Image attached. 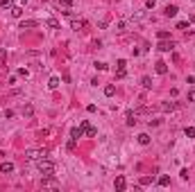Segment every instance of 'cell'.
I'll return each instance as SVG.
<instances>
[{
	"label": "cell",
	"mask_w": 195,
	"mask_h": 192,
	"mask_svg": "<svg viewBox=\"0 0 195 192\" xmlns=\"http://www.w3.org/2000/svg\"><path fill=\"white\" fill-rule=\"evenodd\" d=\"M39 172L41 174H55V163L52 161H46V158H41V161H39Z\"/></svg>",
	"instance_id": "6da1fadb"
},
{
	"label": "cell",
	"mask_w": 195,
	"mask_h": 192,
	"mask_svg": "<svg viewBox=\"0 0 195 192\" xmlns=\"http://www.w3.org/2000/svg\"><path fill=\"white\" fill-rule=\"evenodd\" d=\"M25 158L27 161H41V158H46V149H27Z\"/></svg>",
	"instance_id": "7a4b0ae2"
},
{
	"label": "cell",
	"mask_w": 195,
	"mask_h": 192,
	"mask_svg": "<svg viewBox=\"0 0 195 192\" xmlns=\"http://www.w3.org/2000/svg\"><path fill=\"white\" fill-rule=\"evenodd\" d=\"M159 50L161 52H170V50H175V41L172 39H166V41H161V43H159Z\"/></svg>",
	"instance_id": "3957f363"
},
{
	"label": "cell",
	"mask_w": 195,
	"mask_h": 192,
	"mask_svg": "<svg viewBox=\"0 0 195 192\" xmlns=\"http://www.w3.org/2000/svg\"><path fill=\"white\" fill-rule=\"evenodd\" d=\"M0 172H2V174H11V172H14V163H11V161L0 163Z\"/></svg>",
	"instance_id": "277c9868"
},
{
	"label": "cell",
	"mask_w": 195,
	"mask_h": 192,
	"mask_svg": "<svg viewBox=\"0 0 195 192\" xmlns=\"http://www.w3.org/2000/svg\"><path fill=\"white\" fill-rule=\"evenodd\" d=\"M113 185H116V190H118V192H123V190H125V185H127L125 176H116V183H113Z\"/></svg>",
	"instance_id": "5b68a950"
},
{
	"label": "cell",
	"mask_w": 195,
	"mask_h": 192,
	"mask_svg": "<svg viewBox=\"0 0 195 192\" xmlns=\"http://www.w3.org/2000/svg\"><path fill=\"white\" fill-rule=\"evenodd\" d=\"M177 11H179V9H177V5H168L164 9V14L168 16V18H172V16H177Z\"/></svg>",
	"instance_id": "8992f818"
},
{
	"label": "cell",
	"mask_w": 195,
	"mask_h": 192,
	"mask_svg": "<svg viewBox=\"0 0 195 192\" xmlns=\"http://www.w3.org/2000/svg\"><path fill=\"white\" fill-rule=\"evenodd\" d=\"M125 122H127V127H134V124H136V113H134V111H127Z\"/></svg>",
	"instance_id": "52a82bcc"
},
{
	"label": "cell",
	"mask_w": 195,
	"mask_h": 192,
	"mask_svg": "<svg viewBox=\"0 0 195 192\" xmlns=\"http://www.w3.org/2000/svg\"><path fill=\"white\" fill-rule=\"evenodd\" d=\"M82 127H73L70 129V138H75V140H80V138H82Z\"/></svg>",
	"instance_id": "ba28073f"
},
{
	"label": "cell",
	"mask_w": 195,
	"mask_h": 192,
	"mask_svg": "<svg viewBox=\"0 0 195 192\" xmlns=\"http://www.w3.org/2000/svg\"><path fill=\"white\" fill-rule=\"evenodd\" d=\"M177 106L179 104H175V102H164V104H161V111H175Z\"/></svg>",
	"instance_id": "9c48e42d"
},
{
	"label": "cell",
	"mask_w": 195,
	"mask_h": 192,
	"mask_svg": "<svg viewBox=\"0 0 195 192\" xmlns=\"http://www.w3.org/2000/svg\"><path fill=\"white\" fill-rule=\"evenodd\" d=\"M36 25H39L36 20H23V23H21V30H32V27H36Z\"/></svg>",
	"instance_id": "30bf717a"
},
{
	"label": "cell",
	"mask_w": 195,
	"mask_h": 192,
	"mask_svg": "<svg viewBox=\"0 0 195 192\" xmlns=\"http://www.w3.org/2000/svg\"><path fill=\"white\" fill-rule=\"evenodd\" d=\"M157 72H159V75H166V72H168V63H166V61H159V63H157Z\"/></svg>",
	"instance_id": "8fae6325"
},
{
	"label": "cell",
	"mask_w": 195,
	"mask_h": 192,
	"mask_svg": "<svg viewBox=\"0 0 195 192\" xmlns=\"http://www.w3.org/2000/svg\"><path fill=\"white\" fill-rule=\"evenodd\" d=\"M48 88H50V91L59 88V77H50V81H48Z\"/></svg>",
	"instance_id": "7c38bea8"
},
{
	"label": "cell",
	"mask_w": 195,
	"mask_h": 192,
	"mask_svg": "<svg viewBox=\"0 0 195 192\" xmlns=\"http://www.w3.org/2000/svg\"><path fill=\"white\" fill-rule=\"evenodd\" d=\"M46 25L50 27V30H59V20H57V18H48Z\"/></svg>",
	"instance_id": "4fadbf2b"
},
{
	"label": "cell",
	"mask_w": 195,
	"mask_h": 192,
	"mask_svg": "<svg viewBox=\"0 0 195 192\" xmlns=\"http://www.w3.org/2000/svg\"><path fill=\"white\" fill-rule=\"evenodd\" d=\"M11 16H14V18H21V16H23V7H11Z\"/></svg>",
	"instance_id": "5bb4252c"
},
{
	"label": "cell",
	"mask_w": 195,
	"mask_h": 192,
	"mask_svg": "<svg viewBox=\"0 0 195 192\" xmlns=\"http://www.w3.org/2000/svg\"><path fill=\"white\" fill-rule=\"evenodd\" d=\"M113 93H116V86H113V84L104 86V95H107V97H113Z\"/></svg>",
	"instance_id": "9a60e30c"
},
{
	"label": "cell",
	"mask_w": 195,
	"mask_h": 192,
	"mask_svg": "<svg viewBox=\"0 0 195 192\" xmlns=\"http://www.w3.org/2000/svg\"><path fill=\"white\" fill-rule=\"evenodd\" d=\"M84 133H86L88 138H93V136H98V129H95V127H86V129H84Z\"/></svg>",
	"instance_id": "2e32d148"
},
{
	"label": "cell",
	"mask_w": 195,
	"mask_h": 192,
	"mask_svg": "<svg viewBox=\"0 0 195 192\" xmlns=\"http://www.w3.org/2000/svg\"><path fill=\"white\" fill-rule=\"evenodd\" d=\"M57 5H59V9H70V5H73V0H59V2H57Z\"/></svg>",
	"instance_id": "e0dca14e"
},
{
	"label": "cell",
	"mask_w": 195,
	"mask_h": 192,
	"mask_svg": "<svg viewBox=\"0 0 195 192\" xmlns=\"http://www.w3.org/2000/svg\"><path fill=\"white\" fill-rule=\"evenodd\" d=\"M0 7L2 9H11L14 7V0H0Z\"/></svg>",
	"instance_id": "ac0fdd59"
},
{
	"label": "cell",
	"mask_w": 195,
	"mask_h": 192,
	"mask_svg": "<svg viewBox=\"0 0 195 192\" xmlns=\"http://www.w3.org/2000/svg\"><path fill=\"white\" fill-rule=\"evenodd\" d=\"M139 142H141V145H150V136H148V133H141V136H139Z\"/></svg>",
	"instance_id": "d6986e66"
},
{
	"label": "cell",
	"mask_w": 195,
	"mask_h": 192,
	"mask_svg": "<svg viewBox=\"0 0 195 192\" xmlns=\"http://www.w3.org/2000/svg\"><path fill=\"white\" fill-rule=\"evenodd\" d=\"M159 185H161V188H166V185H170V176H166V174H164V176H161V179H159Z\"/></svg>",
	"instance_id": "ffe728a7"
},
{
	"label": "cell",
	"mask_w": 195,
	"mask_h": 192,
	"mask_svg": "<svg viewBox=\"0 0 195 192\" xmlns=\"http://www.w3.org/2000/svg\"><path fill=\"white\" fill-rule=\"evenodd\" d=\"M141 84H143V88H152V79H150V77H143Z\"/></svg>",
	"instance_id": "44dd1931"
},
{
	"label": "cell",
	"mask_w": 195,
	"mask_h": 192,
	"mask_svg": "<svg viewBox=\"0 0 195 192\" xmlns=\"http://www.w3.org/2000/svg\"><path fill=\"white\" fill-rule=\"evenodd\" d=\"M186 138H195V127H186Z\"/></svg>",
	"instance_id": "7402d4cb"
},
{
	"label": "cell",
	"mask_w": 195,
	"mask_h": 192,
	"mask_svg": "<svg viewBox=\"0 0 195 192\" xmlns=\"http://www.w3.org/2000/svg\"><path fill=\"white\" fill-rule=\"evenodd\" d=\"M157 36H159L161 41H166V39H170V32H166V30H161V32H157Z\"/></svg>",
	"instance_id": "603a6c76"
},
{
	"label": "cell",
	"mask_w": 195,
	"mask_h": 192,
	"mask_svg": "<svg viewBox=\"0 0 195 192\" xmlns=\"http://www.w3.org/2000/svg\"><path fill=\"white\" fill-rule=\"evenodd\" d=\"M152 181H154L152 176H141V185H150Z\"/></svg>",
	"instance_id": "cb8c5ba5"
},
{
	"label": "cell",
	"mask_w": 195,
	"mask_h": 192,
	"mask_svg": "<svg viewBox=\"0 0 195 192\" xmlns=\"http://www.w3.org/2000/svg\"><path fill=\"white\" fill-rule=\"evenodd\" d=\"M125 75H127V70H125V68H118V70H116V77H118V79H123Z\"/></svg>",
	"instance_id": "d4e9b609"
},
{
	"label": "cell",
	"mask_w": 195,
	"mask_h": 192,
	"mask_svg": "<svg viewBox=\"0 0 195 192\" xmlns=\"http://www.w3.org/2000/svg\"><path fill=\"white\" fill-rule=\"evenodd\" d=\"M95 68H98V70H107V63H102V61H95Z\"/></svg>",
	"instance_id": "484cf974"
},
{
	"label": "cell",
	"mask_w": 195,
	"mask_h": 192,
	"mask_svg": "<svg viewBox=\"0 0 195 192\" xmlns=\"http://www.w3.org/2000/svg\"><path fill=\"white\" fill-rule=\"evenodd\" d=\"M186 27H188V23H186V20H182V23H177V30H186Z\"/></svg>",
	"instance_id": "4316f807"
},
{
	"label": "cell",
	"mask_w": 195,
	"mask_h": 192,
	"mask_svg": "<svg viewBox=\"0 0 195 192\" xmlns=\"http://www.w3.org/2000/svg\"><path fill=\"white\" fill-rule=\"evenodd\" d=\"M179 176H182V179L186 181V179H188V170H182V172H179Z\"/></svg>",
	"instance_id": "83f0119b"
},
{
	"label": "cell",
	"mask_w": 195,
	"mask_h": 192,
	"mask_svg": "<svg viewBox=\"0 0 195 192\" xmlns=\"http://www.w3.org/2000/svg\"><path fill=\"white\" fill-rule=\"evenodd\" d=\"M5 118H14V111H11V109H5Z\"/></svg>",
	"instance_id": "f1b7e54d"
},
{
	"label": "cell",
	"mask_w": 195,
	"mask_h": 192,
	"mask_svg": "<svg viewBox=\"0 0 195 192\" xmlns=\"http://www.w3.org/2000/svg\"><path fill=\"white\" fill-rule=\"evenodd\" d=\"M188 102H195V91H188Z\"/></svg>",
	"instance_id": "f546056e"
},
{
	"label": "cell",
	"mask_w": 195,
	"mask_h": 192,
	"mask_svg": "<svg viewBox=\"0 0 195 192\" xmlns=\"http://www.w3.org/2000/svg\"><path fill=\"white\" fill-rule=\"evenodd\" d=\"M188 20H190V23H195V16H190V18H188Z\"/></svg>",
	"instance_id": "4dcf8cb0"
}]
</instances>
